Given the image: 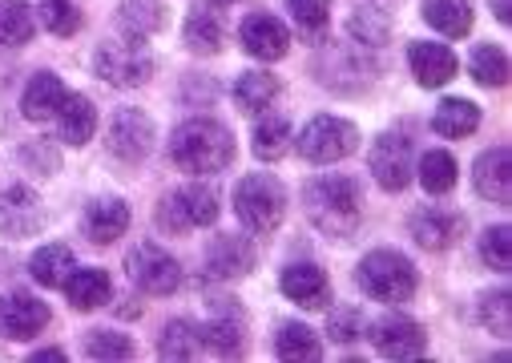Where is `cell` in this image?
Returning a JSON list of instances; mask_svg holds the SVG:
<instances>
[{
    "label": "cell",
    "instance_id": "6da1fadb",
    "mask_svg": "<svg viewBox=\"0 0 512 363\" xmlns=\"http://www.w3.org/2000/svg\"><path fill=\"white\" fill-rule=\"evenodd\" d=\"M303 206H307V218L323 234L347 238L359 230V218H363V186L351 174H327L307 186Z\"/></svg>",
    "mask_w": 512,
    "mask_h": 363
},
{
    "label": "cell",
    "instance_id": "7a4b0ae2",
    "mask_svg": "<svg viewBox=\"0 0 512 363\" xmlns=\"http://www.w3.org/2000/svg\"><path fill=\"white\" fill-rule=\"evenodd\" d=\"M170 158L186 174H214V170H226L234 162V138H230L226 126H218V121L194 117V121H186V126L174 130Z\"/></svg>",
    "mask_w": 512,
    "mask_h": 363
},
{
    "label": "cell",
    "instance_id": "3957f363",
    "mask_svg": "<svg viewBox=\"0 0 512 363\" xmlns=\"http://www.w3.org/2000/svg\"><path fill=\"white\" fill-rule=\"evenodd\" d=\"M359 287L375 303H408L416 295V267L396 251H375L359 263Z\"/></svg>",
    "mask_w": 512,
    "mask_h": 363
},
{
    "label": "cell",
    "instance_id": "277c9868",
    "mask_svg": "<svg viewBox=\"0 0 512 363\" xmlns=\"http://www.w3.org/2000/svg\"><path fill=\"white\" fill-rule=\"evenodd\" d=\"M283 206H287V194L271 174H250L234 190V210H238L242 226L254 234L275 230L283 222Z\"/></svg>",
    "mask_w": 512,
    "mask_h": 363
},
{
    "label": "cell",
    "instance_id": "5b68a950",
    "mask_svg": "<svg viewBox=\"0 0 512 363\" xmlns=\"http://www.w3.org/2000/svg\"><path fill=\"white\" fill-rule=\"evenodd\" d=\"M93 65H97V73H101L109 85H117V89H134V85L150 81V73H154V57L146 53L142 37L101 45L97 57H93Z\"/></svg>",
    "mask_w": 512,
    "mask_h": 363
},
{
    "label": "cell",
    "instance_id": "8992f818",
    "mask_svg": "<svg viewBox=\"0 0 512 363\" xmlns=\"http://www.w3.org/2000/svg\"><path fill=\"white\" fill-rule=\"evenodd\" d=\"M355 146H359V130L351 126V121H343V117H315L311 126L299 134V154L307 158V162H339V158H347V154H355Z\"/></svg>",
    "mask_w": 512,
    "mask_h": 363
},
{
    "label": "cell",
    "instance_id": "52a82bcc",
    "mask_svg": "<svg viewBox=\"0 0 512 363\" xmlns=\"http://www.w3.org/2000/svg\"><path fill=\"white\" fill-rule=\"evenodd\" d=\"M214 218H218V194H214L210 186H202V182L182 186V190H178V194H170V198L162 202V210H158L162 230H174V234H182V230H198V226H210Z\"/></svg>",
    "mask_w": 512,
    "mask_h": 363
},
{
    "label": "cell",
    "instance_id": "ba28073f",
    "mask_svg": "<svg viewBox=\"0 0 512 363\" xmlns=\"http://www.w3.org/2000/svg\"><path fill=\"white\" fill-rule=\"evenodd\" d=\"M105 146L121 162H142L154 150V121L142 109H117L113 121H109Z\"/></svg>",
    "mask_w": 512,
    "mask_h": 363
},
{
    "label": "cell",
    "instance_id": "9c48e42d",
    "mask_svg": "<svg viewBox=\"0 0 512 363\" xmlns=\"http://www.w3.org/2000/svg\"><path fill=\"white\" fill-rule=\"evenodd\" d=\"M125 267H130V279H134L142 291H150V295H170V291H178V283H182L178 263H174L162 247H154V242H142V247H134L130 259H125Z\"/></svg>",
    "mask_w": 512,
    "mask_h": 363
},
{
    "label": "cell",
    "instance_id": "30bf717a",
    "mask_svg": "<svg viewBox=\"0 0 512 363\" xmlns=\"http://www.w3.org/2000/svg\"><path fill=\"white\" fill-rule=\"evenodd\" d=\"M367 166H371V174H375V182H379L383 190L400 194V190L412 182V146H408V138L383 134V138L371 146Z\"/></svg>",
    "mask_w": 512,
    "mask_h": 363
},
{
    "label": "cell",
    "instance_id": "8fae6325",
    "mask_svg": "<svg viewBox=\"0 0 512 363\" xmlns=\"http://www.w3.org/2000/svg\"><path fill=\"white\" fill-rule=\"evenodd\" d=\"M371 343L383 359H420L428 351V335L420 323L404 319V315H388L371 327Z\"/></svg>",
    "mask_w": 512,
    "mask_h": 363
},
{
    "label": "cell",
    "instance_id": "7c38bea8",
    "mask_svg": "<svg viewBox=\"0 0 512 363\" xmlns=\"http://www.w3.org/2000/svg\"><path fill=\"white\" fill-rule=\"evenodd\" d=\"M238 41H242V49H246L250 57H259V61H279V57H287V49H291L287 25L275 21V17H267V13L246 17L242 29H238Z\"/></svg>",
    "mask_w": 512,
    "mask_h": 363
},
{
    "label": "cell",
    "instance_id": "4fadbf2b",
    "mask_svg": "<svg viewBox=\"0 0 512 363\" xmlns=\"http://www.w3.org/2000/svg\"><path fill=\"white\" fill-rule=\"evenodd\" d=\"M49 323V307L33 295H5L0 299V335L5 339H33Z\"/></svg>",
    "mask_w": 512,
    "mask_h": 363
},
{
    "label": "cell",
    "instance_id": "5bb4252c",
    "mask_svg": "<svg viewBox=\"0 0 512 363\" xmlns=\"http://www.w3.org/2000/svg\"><path fill=\"white\" fill-rule=\"evenodd\" d=\"M41 198L29 186H9L0 190V230L5 234H37L41 230Z\"/></svg>",
    "mask_w": 512,
    "mask_h": 363
},
{
    "label": "cell",
    "instance_id": "9a60e30c",
    "mask_svg": "<svg viewBox=\"0 0 512 363\" xmlns=\"http://www.w3.org/2000/svg\"><path fill=\"white\" fill-rule=\"evenodd\" d=\"M472 182H476V194L488 198V202H508L512 198V166H508V146H492L476 158V170H472Z\"/></svg>",
    "mask_w": 512,
    "mask_h": 363
},
{
    "label": "cell",
    "instance_id": "2e32d148",
    "mask_svg": "<svg viewBox=\"0 0 512 363\" xmlns=\"http://www.w3.org/2000/svg\"><path fill=\"white\" fill-rule=\"evenodd\" d=\"M279 287H283V295L287 299H295V303H303V307H327V299H331V283H327V275L315 267V263H295V267H287L283 271V279H279Z\"/></svg>",
    "mask_w": 512,
    "mask_h": 363
},
{
    "label": "cell",
    "instance_id": "e0dca14e",
    "mask_svg": "<svg viewBox=\"0 0 512 363\" xmlns=\"http://www.w3.org/2000/svg\"><path fill=\"white\" fill-rule=\"evenodd\" d=\"M206 267H210L214 279H242L254 267V247H250L246 238L222 234V238H214V247L206 255Z\"/></svg>",
    "mask_w": 512,
    "mask_h": 363
},
{
    "label": "cell",
    "instance_id": "ac0fdd59",
    "mask_svg": "<svg viewBox=\"0 0 512 363\" xmlns=\"http://www.w3.org/2000/svg\"><path fill=\"white\" fill-rule=\"evenodd\" d=\"M460 230H464V218L452 210H420L412 218V238L428 251H448L460 238Z\"/></svg>",
    "mask_w": 512,
    "mask_h": 363
},
{
    "label": "cell",
    "instance_id": "d6986e66",
    "mask_svg": "<svg viewBox=\"0 0 512 363\" xmlns=\"http://www.w3.org/2000/svg\"><path fill=\"white\" fill-rule=\"evenodd\" d=\"M125 226H130V206L117 202V198L93 202L85 210V238L97 242V247H109V242H117L125 234Z\"/></svg>",
    "mask_w": 512,
    "mask_h": 363
},
{
    "label": "cell",
    "instance_id": "ffe728a7",
    "mask_svg": "<svg viewBox=\"0 0 512 363\" xmlns=\"http://www.w3.org/2000/svg\"><path fill=\"white\" fill-rule=\"evenodd\" d=\"M408 61H412L416 81L428 85V89H440L444 81L456 77V53H452L448 45H428V41H420V45H412Z\"/></svg>",
    "mask_w": 512,
    "mask_h": 363
},
{
    "label": "cell",
    "instance_id": "44dd1931",
    "mask_svg": "<svg viewBox=\"0 0 512 363\" xmlns=\"http://www.w3.org/2000/svg\"><path fill=\"white\" fill-rule=\"evenodd\" d=\"M57 130H61V142L85 146V142L93 138V130H97V109H93V101L81 97V93L65 97V105L57 109Z\"/></svg>",
    "mask_w": 512,
    "mask_h": 363
},
{
    "label": "cell",
    "instance_id": "7402d4cb",
    "mask_svg": "<svg viewBox=\"0 0 512 363\" xmlns=\"http://www.w3.org/2000/svg\"><path fill=\"white\" fill-rule=\"evenodd\" d=\"M65 85L53 77V73H37L33 81H29V89H25V101H21V109H25V117L29 121H53L57 117V109L65 105Z\"/></svg>",
    "mask_w": 512,
    "mask_h": 363
},
{
    "label": "cell",
    "instance_id": "603a6c76",
    "mask_svg": "<svg viewBox=\"0 0 512 363\" xmlns=\"http://www.w3.org/2000/svg\"><path fill=\"white\" fill-rule=\"evenodd\" d=\"M424 21L444 37H464L472 29V5L468 0H424Z\"/></svg>",
    "mask_w": 512,
    "mask_h": 363
},
{
    "label": "cell",
    "instance_id": "cb8c5ba5",
    "mask_svg": "<svg viewBox=\"0 0 512 363\" xmlns=\"http://www.w3.org/2000/svg\"><path fill=\"white\" fill-rule=\"evenodd\" d=\"M432 126H436V134H444V138H468V134L480 126V109H476L472 101H464V97H448V101L436 109Z\"/></svg>",
    "mask_w": 512,
    "mask_h": 363
},
{
    "label": "cell",
    "instance_id": "d4e9b609",
    "mask_svg": "<svg viewBox=\"0 0 512 363\" xmlns=\"http://www.w3.org/2000/svg\"><path fill=\"white\" fill-rule=\"evenodd\" d=\"M279 97V77L271 73H242L234 81V101L242 113H263Z\"/></svg>",
    "mask_w": 512,
    "mask_h": 363
},
{
    "label": "cell",
    "instance_id": "484cf974",
    "mask_svg": "<svg viewBox=\"0 0 512 363\" xmlns=\"http://www.w3.org/2000/svg\"><path fill=\"white\" fill-rule=\"evenodd\" d=\"M65 291H69V303H73L77 311H93V307H101V303L109 299V275L97 271V267L73 271V275L65 279Z\"/></svg>",
    "mask_w": 512,
    "mask_h": 363
},
{
    "label": "cell",
    "instance_id": "4316f807",
    "mask_svg": "<svg viewBox=\"0 0 512 363\" xmlns=\"http://www.w3.org/2000/svg\"><path fill=\"white\" fill-rule=\"evenodd\" d=\"M37 33V13L25 0H0V45H25Z\"/></svg>",
    "mask_w": 512,
    "mask_h": 363
},
{
    "label": "cell",
    "instance_id": "83f0119b",
    "mask_svg": "<svg viewBox=\"0 0 512 363\" xmlns=\"http://www.w3.org/2000/svg\"><path fill=\"white\" fill-rule=\"evenodd\" d=\"M73 275V251L53 242V247H41L33 255V279L41 287H65V279Z\"/></svg>",
    "mask_w": 512,
    "mask_h": 363
},
{
    "label": "cell",
    "instance_id": "f1b7e54d",
    "mask_svg": "<svg viewBox=\"0 0 512 363\" xmlns=\"http://www.w3.org/2000/svg\"><path fill=\"white\" fill-rule=\"evenodd\" d=\"M121 29H130L134 37H146V33H158L166 25V9L162 0H121Z\"/></svg>",
    "mask_w": 512,
    "mask_h": 363
},
{
    "label": "cell",
    "instance_id": "f546056e",
    "mask_svg": "<svg viewBox=\"0 0 512 363\" xmlns=\"http://www.w3.org/2000/svg\"><path fill=\"white\" fill-rule=\"evenodd\" d=\"M222 21H218V13H210V9H194L190 17H186V45L194 49V53H218L222 49Z\"/></svg>",
    "mask_w": 512,
    "mask_h": 363
},
{
    "label": "cell",
    "instance_id": "4dcf8cb0",
    "mask_svg": "<svg viewBox=\"0 0 512 363\" xmlns=\"http://www.w3.org/2000/svg\"><path fill=\"white\" fill-rule=\"evenodd\" d=\"M287 150H291V121L287 117L259 121V130H254V154L263 162H279Z\"/></svg>",
    "mask_w": 512,
    "mask_h": 363
},
{
    "label": "cell",
    "instance_id": "1f68e13d",
    "mask_svg": "<svg viewBox=\"0 0 512 363\" xmlns=\"http://www.w3.org/2000/svg\"><path fill=\"white\" fill-rule=\"evenodd\" d=\"M275 351H279V359H307V363H315V359L323 355L319 339H315L303 323H287V327L275 335Z\"/></svg>",
    "mask_w": 512,
    "mask_h": 363
},
{
    "label": "cell",
    "instance_id": "d6a6232c",
    "mask_svg": "<svg viewBox=\"0 0 512 363\" xmlns=\"http://www.w3.org/2000/svg\"><path fill=\"white\" fill-rule=\"evenodd\" d=\"M420 182H424L428 194H448L456 186V162H452V154L428 150L424 162H420Z\"/></svg>",
    "mask_w": 512,
    "mask_h": 363
},
{
    "label": "cell",
    "instance_id": "836d02e7",
    "mask_svg": "<svg viewBox=\"0 0 512 363\" xmlns=\"http://www.w3.org/2000/svg\"><path fill=\"white\" fill-rule=\"evenodd\" d=\"M472 77L480 81V85H508V57H504V49H496V45H476L472 49Z\"/></svg>",
    "mask_w": 512,
    "mask_h": 363
},
{
    "label": "cell",
    "instance_id": "e575fe53",
    "mask_svg": "<svg viewBox=\"0 0 512 363\" xmlns=\"http://www.w3.org/2000/svg\"><path fill=\"white\" fill-rule=\"evenodd\" d=\"M287 9H291V17H295V25H299V33H307V37H323L327 33V25H331V0H287Z\"/></svg>",
    "mask_w": 512,
    "mask_h": 363
},
{
    "label": "cell",
    "instance_id": "d590c367",
    "mask_svg": "<svg viewBox=\"0 0 512 363\" xmlns=\"http://www.w3.org/2000/svg\"><path fill=\"white\" fill-rule=\"evenodd\" d=\"M158 351H162L166 359H194V355L202 351V343H198V327L186 323V319L170 323L166 335H162V347H158Z\"/></svg>",
    "mask_w": 512,
    "mask_h": 363
},
{
    "label": "cell",
    "instance_id": "8d00e7d4",
    "mask_svg": "<svg viewBox=\"0 0 512 363\" xmlns=\"http://www.w3.org/2000/svg\"><path fill=\"white\" fill-rule=\"evenodd\" d=\"M37 13H41V25H45L49 33H57V37H69V33H77V25H81L73 0H37Z\"/></svg>",
    "mask_w": 512,
    "mask_h": 363
},
{
    "label": "cell",
    "instance_id": "74e56055",
    "mask_svg": "<svg viewBox=\"0 0 512 363\" xmlns=\"http://www.w3.org/2000/svg\"><path fill=\"white\" fill-rule=\"evenodd\" d=\"M480 259L496 271H508L512 267V230L508 226H488L484 238H480Z\"/></svg>",
    "mask_w": 512,
    "mask_h": 363
},
{
    "label": "cell",
    "instance_id": "f35d334b",
    "mask_svg": "<svg viewBox=\"0 0 512 363\" xmlns=\"http://www.w3.org/2000/svg\"><path fill=\"white\" fill-rule=\"evenodd\" d=\"M198 343H202V347H210L214 355H242V331H238L230 319L198 327Z\"/></svg>",
    "mask_w": 512,
    "mask_h": 363
},
{
    "label": "cell",
    "instance_id": "ab89813d",
    "mask_svg": "<svg viewBox=\"0 0 512 363\" xmlns=\"http://www.w3.org/2000/svg\"><path fill=\"white\" fill-rule=\"evenodd\" d=\"M85 355L89 359H130L134 343L125 335H117V331H89L85 335Z\"/></svg>",
    "mask_w": 512,
    "mask_h": 363
},
{
    "label": "cell",
    "instance_id": "60d3db41",
    "mask_svg": "<svg viewBox=\"0 0 512 363\" xmlns=\"http://www.w3.org/2000/svg\"><path fill=\"white\" fill-rule=\"evenodd\" d=\"M327 335H331L335 343L359 339V335H363V311H359V307H335V311L327 315Z\"/></svg>",
    "mask_w": 512,
    "mask_h": 363
},
{
    "label": "cell",
    "instance_id": "b9f144b4",
    "mask_svg": "<svg viewBox=\"0 0 512 363\" xmlns=\"http://www.w3.org/2000/svg\"><path fill=\"white\" fill-rule=\"evenodd\" d=\"M512 303H508V291H496V295H484V303H480V319H484V327H492L500 339L512 331Z\"/></svg>",
    "mask_w": 512,
    "mask_h": 363
},
{
    "label": "cell",
    "instance_id": "7bdbcfd3",
    "mask_svg": "<svg viewBox=\"0 0 512 363\" xmlns=\"http://www.w3.org/2000/svg\"><path fill=\"white\" fill-rule=\"evenodd\" d=\"M492 13H496V21H500V25H508V21H512V5H508V0H492Z\"/></svg>",
    "mask_w": 512,
    "mask_h": 363
},
{
    "label": "cell",
    "instance_id": "ee69618b",
    "mask_svg": "<svg viewBox=\"0 0 512 363\" xmlns=\"http://www.w3.org/2000/svg\"><path fill=\"white\" fill-rule=\"evenodd\" d=\"M33 359H65V351L61 347H41V351H33Z\"/></svg>",
    "mask_w": 512,
    "mask_h": 363
},
{
    "label": "cell",
    "instance_id": "f6af8a7d",
    "mask_svg": "<svg viewBox=\"0 0 512 363\" xmlns=\"http://www.w3.org/2000/svg\"><path fill=\"white\" fill-rule=\"evenodd\" d=\"M214 5H234V0H214Z\"/></svg>",
    "mask_w": 512,
    "mask_h": 363
}]
</instances>
